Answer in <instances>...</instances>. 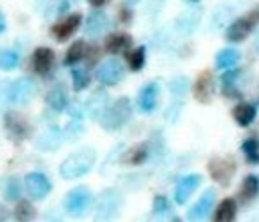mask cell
Masks as SVG:
<instances>
[{
    "label": "cell",
    "instance_id": "22",
    "mask_svg": "<svg viewBox=\"0 0 259 222\" xmlns=\"http://www.w3.org/2000/svg\"><path fill=\"white\" fill-rule=\"evenodd\" d=\"M61 145V131L59 129H47L38 139H36V147L42 151H55Z\"/></svg>",
    "mask_w": 259,
    "mask_h": 222
},
{
    "label": "cell",
    "instance_id": "26",
    "mask_svg": "<svg viewBox=\"0 0 259 222\" xmlns=\"http://www.w3.org/2000/svg\"><path fill=\"white\" fill-rule=\"evenodd\" d=\"M85 54H87V44H85V40H75L71 46H69V50H67V54H65V65H75V63H79L81 59H85Z\"/></svg>",
    "mask_w": 259,
    "mask_h": 222
},
{
    "label": "cell",
    "instance_id": "19",
    "mask_svg": "<svg viewBox=\"0 0 259 222\" xmlns=\"http://www.w3.org/2000/svg\"><path fill=\"white\" fill-rule=\"evenodd\" d=\"M255 115H257V109L255 105L251 103H239L235 109H233V119L241 125V127H247L255 121Z\"/></svg>",
    "mask_w": 259,
    "mask_h": 222
},
{
    "label": "cell",
    "instance_id": "32",
    "mask_svg": "<svg viewBox=\"0 0 259 222\" xmlns=\"http://www.w3.org/2000/svg\"><path fill=\"white\" fill-rule=\"evenodd\" d=\"M36 216V210L30 202H18L14 208V218L16 220H32Z\"/></svg>",
    "mask_w": 259,
    "mask_h": 222
},
{
    "label": "cell",
    "instance_id": "7",
    "mask_svg": "<svg viewBox=\"0 0 259 222\" xmlns=\"http://www.w3.org/2000/svg\"><path fill=\"white\" fill-rule=\"evenodd\" d=\"M24 188L32 200H42L51 192V180L40 172H32L24 178Z\"/></svg>",
    "mask_w": 259,
    "mask_h": 222
},
{
    "label": "cell",
    "instance_id": "23",
    "mask_svg": "<svg viewBox=\"0 0 259 222\" xmlns=\"http://www.w3.org/2000/svg\"><path fill=\"white\" fill-rule=\"evenodd\" d=\"M47 105L53 111H63L67 107V93L63 85H55L49 93H47Z\"/></svg>",
    "mask_w": 259,
    "mask_h": 222
},
{
    "label": "cell",
    "instance_id": "27",
    "mask_svg": "<svg viewBox=\"0 0 259 222\" xmlns=\"http://www.w3.org/2000/svg\"><path fill=\"white\" fill-rule=\"evenodd\" d=\"M239 71H231V69H225V75L221 77V83H223V95L225 97H239L237 93V87H235V81L239 79Z\"/></svg>",
    "mask_w": 259,
    "mask_h": 222
},
{
    "label": "cell",
    "instance_id": "30",
    "mask_svg": "<svg viewBox=\"0 0 259 222\" xmlns=\"http://www.w3.org/2000/svg\"><path fill=\"white\" fill-rule=\"evenodd\" d=\"M146 65V48L138 46L127 54V67L132 71H142V67Z\"/></svg>",
    "mask_w": 259,
    "mask_h": 222
},
{
    "label": "cell",
    "instance_id": "18",
    "mask_svg": "<svg viewBox=\"0 0 259 222\" xmlns=\"http://www.w3.org/2000/svg\"><path fill=\"white\" fill-rule=\"evenodd\" d=\"M130 46H132V36H130V34H125V32L111 34V36L105 40V50H107L109 54H119V52H125Z\"/></svg>",
    "mask_w": 259,
    "mask_h": 222
},
{
    "label": "cell",
    "instance_id": "5",
    "mask_svg": "<svg viewBox=\"0 0 259 222\" xmlns=\"http://www.w3.org/2000/svg\"><path fill=\"white\" fill-rule=\"evenodd\" d=\"M36 93V85L32 79L28 77H22V79H16L14 83L8 85V91H6V99L12 103V105H24L28 103Z\"/></svg>",
    "mask_w": 259,
    "mask_h": 222
},
{
    "label": "cell",
    "instance_id": "1",
    "mask_svg": "<svg viewBox=\"0 0 259 222\" xmlns=\"http://www.w3.org/2000/svg\"><path fill=\"white\" fill-rule=\"evenodd\" d=\"M95 149L91 147H85V149H79L75 153H71L69 157L63 159V163L59 165V174L65 178V180H75L79 176H85L93 163H95Z\"/></svg>",
    "mask_w": 259,
    "mask_h": 222
},
{
    "label": "cell",
    "instance_id": "2",
    "mask_svg": "<svg viewBox=\"0 0 259 222\" xmlns=\"http://www.w3.org/2000/svg\"><path fill=\"white\" fill-rule=\"evenodd\" d=\"M130 117H132V101L127 97H119L111 105L105 107L99 121L105 131H115V129L123 127L130 121Z\"/></svg>",
    "mask_w": 259,
    "mask_h": 222
},
{
    "label": "cell",
    "instance_id": "40",
    "mask_svg": "<svg viewBox=\"0 0 259 222\" xmlns=\"http://www.w3.org/2000/svg\"><path fill=\"white\" fill-rule=\"evenodd\" d=\"M69 113H71L73 117H77V119L83 117V109H81L79 105H71V107H69Z\"/></svg>",
    "mask_w": 259,
    "mask_h": 222
},
{
    "label": "cell",
    "instance_id": "24",
    "mask_svg": "<svg viewBox=\"0 0 259 222\" xmlns=\"http://www.w3.org/2000/svg\"><path fill=\"white\" fill-rule=\"evenodd\" d=\"M237 216V202L233 198H225L219 206H217V212H214V220L217 222H231L235 220Z\"/></svg>",
    "mask_w": 259,
    "mask_h": 222
},
{
    "label": "cell",
    "instance_id": "46",
    "mask_svg": "<svg viewBox=\"0 0 259 222\" xmlns=\"http://www.w3.org/2000/svg\"><path fill=\"white\" fill-rule=\"evenodd\" d=\"M34 2H36V4H42V2H47V0H34Z\"/></svg>",
    "mask_w": 259,
    "mask_h": 222
},
{
    "label": "cell",
    "instance_id": "31",
    "mask_svg": "<svg viewBox=\"0 0 259 222\" xmlns=\"http://www.w3.org/2000/svg\"><path fill=\"white\" fill-rule=\"evenodd\" d=\"M196 22H198V12L194 14L192 10L184 12V14L176 20V24H178V28H180L182 32H192V30L196 28Z\"/></svg>",
    "mask_w": 259,
    "mask_h": 222
},
{
    "label": "cell",
    "instance_id": "34",
    "mask_svg": "<svg viewBox=\"0 0 259 222\" xmlns=\"http://www.w3.org/2000/svg\"><path fill=\"white\" fill-rule=\"evenodd\" d=\"M16 67H18V52H14V50H2L0 52V69L12 71Z\"/></svg>",
    "mask_w": 259,
    "mask_h": 222
},
{
    "label": "cell",
    "instance_id": "43",
    "mask_svg": "<svg viewBox=\"0 0 259 222\" xmlns=\"http://www.w3.org/2000/svg\"><path fill=\"white\" fill-rule=\"evenodd\" d=\"M6 216H8V212H6V208H4V206H0V220H4Z\"/></svg>",
    "mask_w": 259,
    "mask_h": 222
},
{
    "label": "cell",
    "instance_id": "15",
    "mask_svg": "<svg viewBox=\"0 0 259 222\" xmlns=\"http://www.w3.org/2000/svg\"><path fill=\"white\" fill-rule=\"evenodd\" d=\"M109 28V18L103 10H93L85 20V34L87 36H99Z\"/></svg>",
    "mask_w": 259,
    "mask_h": 222
},
{
    "label": "cell",
    "instance_id": "28",
    "mask_svg": "<svg viewBox=\"0 0 259 222\" xmlns=\"http://www.w3.org/2000/svg\"><path fill=\"white\" fill-rule=\"evenodd\" d=\"M241 149L247 155V161L249 163H259V141L255 137H247L241 143Z\"/></svg>",
    "mask_w": 259,
    "mask_h": 222
},
{
    "label": "cell",
    "instance_id": "8",
    "mask_svg": "<svg viewBox=\"0 0 259 222\" xmlns=\"http://www.w3.org/2000/svg\"><path fill=\"white\" fill-rule=\"evenodd\" d=\"M4 127L8 131V135L14 139V141H20L24 137H28L30 133V125L26 121V117H22L20 113L16 111H8L6 117H4Z\"/></svg>",
    "mask_w": 259,
    "mask_h": 222
},
{
    "label": "cell",
    "instance_id": "35",
    "mask_svg": "<svg viewBox=\"0 0 259 222\" xmlns=\"http://www.w3.org/2000/svg\"><path fill=\"white\" fill-rule=\"evenodd\" d=\"M71 75H73V89H75V91H83V89L89 85V75H87V71L75 69Z\"/></svg>",
    "mask_w": 259,
    "mask_h": 222
},
{
    "label": "cell",
    "instance_id": "12",
    "mask_svg": "<svg viewBox=\"0 0 259 222\" xmlns=\"http://www.w3.org/2000/svg\"><path fill=\"white\" fill-rule=\"evenodd\" d=\"M214 200H217V192H214V190H206V192L198 198V202L186 212V218H188V220H202V218H206V216L210 214L212 206H214Z\"/></svg>",
    "mask_w": 259,
    "mask_h": 222
},
{
    "label": "cell",
    "instance_id": "45",
    "mask_svg": "<svg viewBox=\"0 0 259 222\" xmlns=\"http://www.w3.org/2000/svg\"><path fill=\"white\" fill-rule=\"evenodd\" d=\"M125 2H130V4H136V2H138V0H125Z\"/></svg>",
    "mask_w": 259,
    "mask_h": 222
},
{
    "label": "cell",
    "instance_id": "41",
    "mask_svg": "<svg viewBox=\"0 0 259 222\" xmlns=\"http://www.w3.org/2000/svg\"><path fill=\"white\" fill-rule=\"evenodd\" d=\"M87 2H89L93 8H101V6H105V4H107V0H87Z\"/></svg>",
    "mask_w": 259,
    "mask_h": 222
},
{
    "label": "cell",
    "instance_id": "6",
    "mask_svg": "<svg viewBox=\"0 0 259 222\" xmlns=\"http://www.w3.org/2000/svg\"><path fill=\"white\" fill-rule=\"evenodd\" d=\"M91 206V192L87 186H79L73 188L67 196H65V210L71 216H83Z\"/></svg>",
    "mask_w": 259,
    "mask_h": 222
},
{
    "label": "cell",
    "instance_id": "39",
    "mask_svg": "<svg viewBox=\"0 0 259 222\" xmlns=\"http://www.w3.org/2000/svg\"><path fill=\"white\" fill-rule=\"evenodd\" d=\"M119 18H121L123 24H127V22L132 20V10H130L127 6H121V8H119Z\"/></svg>",
    "mask_w": 259,
    "mask_h": 222
},
{
    "label": "cell",
    "instance_id": "47",
    "mask_svg": "<svg viewBox=\"0 0 259 222\" xmlns=\"http://www.w3.org/2000/svg\"><path fill=\"white\" fill-rule=\"evenodd\" d=\"M192 2H196V0H192Z\"/></svg>",
    "mask_w": 259,
    "mask_h": 222
},
{
    "label": "cell",
    "instance_id": "3",
    "mask_svg": "<svg viewBox=\"0 0 259 222\" xmlns=\"http://www.w3.org/2000/svg\"><path fill=\"white\" fill-rule=\"evenodd\" d=\"M237 172V163L231 155H219L208 161V174L219 186H229Z\"/></svg>",
    "mask_w": 259,
    "mask_h": 222
},
{
    "label": "cell",
    "instance_id": "4",
    "mask_svg": "<svg viewBox=\"0 0 259 222\" xmlns=\"http://www.w3.org/2000/svg\"><path fill=\"white\" fill-rule=\"evenodd\" d=\"M121 208V196L117 190L109 188V190H103L99 196H97V204H95V218L97 220H109L113 216H117Z\"/></svg>",
    "mask_w": 259,
    "mask_h": 222
},
{
    "label": "cell",
    "instance_id": "11",
    "mask_svg": "<svg viewBox=\"0 0 259 222\" xmlns=\"http://www.w3.org/2000/svg\"><path fill=\"white\" fill-rule=\"evenodd\" d=\"M212 89H214V79H212V73L210 71H202L198 75V79L194 81V87H192V93H194V99L202 105L210 103L212 99Z\"/></svg>",
    "mask_w": 259,
    "mask_h": 222
},
{
    "label": "cell",
    "instance_id": "33",
    "mask_svg": "<svg viewBox=\"0 0 259 222\" xmlns=\"http://www.w3.org/2000/svg\"><path fill=\"white\" fill-rule=\"evenodd\" d=\"M20 194H22L20 182H18L16 178H10V180L6 182V186H4V198L10 200V202H14V200L20 198Z\"/></svg>",
    "mask_w": 259,
    "mask_h": 222
},
{
    "label": "cell",
    "instance_id": "29",
    "mask_svg": "<svg viewBox=\"0 0 259 222\" xmlns=\"http://www.w3.org/2000/svg\"><path fill=\"white\" fill-rule=\"evenodd\" d=\"M146 157H148V147H146L144 143H140V145L132 147V149L125 153L123 161H125V163H132V165H138V163H144Z\"/></svg>",
    "mask_w": 259,
    "mask_h": 222
},
{
    "label": "cell",
    "instance_id": "20",
    "mask_svg": "<svg viewBox=\"0 0 259 222\" xmlns=\"http://www.w3.org/2000/svg\"><path fill=\"white\" fill-rule=\"evenodd\" d=\"M259 196V178L257 176H247L241 184V190H239V198L243 204H249L253 202L255 198Z\"/></svg>",
    "mask_w": 259,
    "mask_h": 222
},
{
    "label": "cell",
    "instance_id": "44",
    "mask_svg": "<svg viewBox=\"0 0 259 222\" xmlns=\"http://www.w3.org/2000/svg\"><path fill=\"white\" fill-rule=\"evenodd\" d=\"M253 14H255V18H259V6L255 8V12H253Z\"/></svg>",
    "mask_w": 259,
    "mask_h": 222
},
{
    "label": "cell",
    "instance_id": "9",
    "mask_svg": "<svg viewBox=\"0 0 259 222\" xmlns=\"http://www.w3.org/2000/svg\"><path fill=\"white\" fill-rule=\"evenodd\" d=\"M121 79H123V67L117 59H109L97 69V81L101 85L111 87V85H117Z\"/></svg>",
    "mask_w": 259,
    "mask_h": 222
},
{
    "label": "cell",
    "instance_id": "16",
    "mask_svg": "<svg viewBox=\"0 0 259 222\" xmlns=\"http://www.w3.org/2000/svg\"><path fill=\"white\" fill-rule=\"evenodd\" d=\"M158 95H160V87L156 83H148L146 87H142L140 95H138V107L144 113H152L158 105Z\"/></svg>",
    "mask_w": 259,
    "mask_h": 222
},
{
    "label": "cell",
    "instance_id": "21",
    "mask_svg": "<svg viewBox=\"0 0 259 222\" xmlns=\"http://www.w3.org/2000/svg\"><path fill=\"white\" fill-rule=\"evenodd\" d=\"M105 107H107V93H105V91L93 93V95L89 97V101H87V113H89L91 119L101 117L103 111H105Z\"/></svg>",
    "mask_w": 259,
    "mask_h": 222
},
{
    "label": "cell",
    "instance_id": "10",
    "mask_svg": "<svg viewBox=\"0 0 259 222\" xmlns=\"http://www.w3.org/2000/svg\"><path fill=\"white\" fill-rule=\"evenodd\" d=\"M255 14H251V16H247V18H237V20H233L229 26H227V40H231V42H241V40H245L249 34H251V30H253V26H255Z\"/></svg>",
    "mask_w": 259,
    "mask_h": 222
},
{
    "label": "cell",
    "instance_id": "17",
    "mask_svg": "<svg viewBox=\"0 0 259 222\" xmlns=\"http://www.w3.org/2000/svg\"><path fill=\"white\" fill-rule=\"evenodd\" d=\"M79 26H81V16H79V14H71V16H67L65 20H61V22H57V24L53 26V36H55L57 40H65V38H69Z\"/></svg>",
    "mask_w": 259,
    "mask_h": 222
},
{
    "label": "cell",
    "instance_id": "37",
    "mask_svg": "<svg viewBox=\"0 0 259 222\" xmlns=\"http://www.w3.org/2000/svg\"><path fill=\"white\" fill-rule=\"evenodd\" d=\"M172 212V206L168 204L166 196H156L154 198V214L156 216H168Z\"/></svg>",
    "mask_w": 259,
    "mask_h": 222
},
{
    "label": "cell",
    "instance_id": "42",
    "mask_svg": "<svg viewBox=\"0 0 259 222\" xmlns=\"http://www.w3.org/2000/svg\"><path fill=\"white\" fill-rule=\"evenodd\" d=\"M6 30V18H4V14L0 12V32H4Z\"/></svg>",
    "mask_w": 259,
    "mask_h": 222
},
{
    "label": "cell",
    "instance_id": "14",
    "mask_svg": "<svg viewBox=\"0 0 259 222\" xmlns=\"http://www.w3.org/2000/svg\"><path fill=\"white\" fill-rule=\"evenodd\" d=\"M55 65V52L49 46H38L32 52V69L38 75H47Z\"/></svg>",
    "mask_w": 259,
    "mask_h": 222
},
{
    "label": "cell",
    "instance_id": "36",
    "mask_svg": "<svg viewBox=\"0 0 259 222\" xmlns=\"http://www.w3.org/2000/svg\"><path fill=\"white\" fill-rule=\"evenodd\" d=\"M188 89V79L186 77H178V79H172L170 81V93L172 97H182Z\"/></svg>",
    "mask_w": 259,
    "mask_h": 222
},
{
    "label": "cell",
    "instance_id": "38",
    "mask_svg": "<svg viewBox=\"0 0 259 222\" xmlns=\"http://www.w3.org/2000/svg\"><path fill=\"white\" fill-rule=\"evenodd\" d=\"M65 10H69V0H55L47 14H63Z\"/></svg>",
    "mask_w": 259,
    "mask_h": 222
},
{
    "label": "cell",
    "instance_id": "13",
    "mask_svg": "<svg viewBox=\"0 0 259 222\" xmlns=\"http://www.w3.org/2000/svg\"><path fill=\"white\" fill-rule=\"evenodd\" d=\"M200 182H202V178H200L198 174H192V176L182 178V180L176 184V190H174V200H176V204H178V206H180V204H186V202L190 200V196L194 194V190L200 186Z\"/></svg>",
    "mask_w": 259,
    "mask_h": 222
},
{
    "label": "cell",
    "instance_id": "25",
    "mask_svg": "<svg viewBox=\"0 0 259 222\" xmlns=\"http://www.w3.org/2000/svg\"><path fill=\"white\" fill-rule=\"evenodd\" d=\"M239 59H241L239 50H237V48L227 46V48H223V50H219V52H217L214 63H217V67H219V69H223V71H225V69L235 67V65L239 63Z\"/></svg>",
    "mask_w": 259,
    "mask_h": 222
}]
</instances>
